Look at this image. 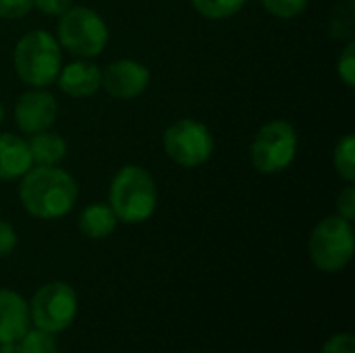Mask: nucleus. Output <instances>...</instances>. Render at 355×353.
<instances>
[{
    "instance_id": "nucleus-1",
    "label": "nucleus",
    "mask_w": 355,
    "mask_h": 353,
    "mask_svg": "<svg viewBox=\"0 0 355 353\" xmlns=\"http://www.w3.org/2000/svg\"><path fill=\"white\" fill-rule=\"evenodd\" d=\"M77 181L56 166H31L19 185L23 208L42 221H56L69 214L77 202Z\"/></svg>"
},
{
    "instance_id": "nucleus-2",
    "label": "nucleus",
    "mask_w": 355,
    "mask_h": 353,
    "mask_svg": "<svg viewBox=\"0 0 355 353\" xmlns=\"http://www.w3.org/2000/svg\"><path fill=\"white\" fill-rule=\"evenodd\" d=\"M108 206L116 214L121 223L127 225H137L148 221L158 202V189L154 177L137 166V164H127L123 166L110 183L108 191Z\"/></svg>"
},
{
    "instance_id": "nucleus-3",
    "label": "nucleus",
    "mask_w": 355,
    "mask_h": 353,
    "mask_svg": "<svg viewBox=\"0 0 355 353\" xmlns=\"http://www.w3.org/2000/svg\"><path fill=\"white\" fill-rule=\"evenodd\" d=\"M15 71L25 85L48 87L56 81L62 64L60 44L46 29H33L25 33L12 54Z\"/></svg>"
},
{
    "instance_id": "nucleus-4",
    "label": "nucleus",
    "mask_w": 355,
    "mask_h": 353,
    "mask_svg": "<svg viewBox=\"0 0 355 353\" xmlns=\"http://www.w3.org/2000/svg\"><path fill=\"white\" fill-rule=\"evenodd\" d=\"M308 252L312 264L322 273L343 270L355 252L354 227L339 214L322 218L310 233Z\"/></svg>"
},
{
    "instance_id": "nucleus-5",
    "label": "nucleus",
    "mask_w": 355,
    "mask_h": 353,
    "mask_svg": "<svg viewBox=\"0 0 355 353\" xmlns=\"http://www.w3.org/2000/svg\"><path fill=\"white\" fill-rule=\"evenodd\" d=\"M58 44L75 56H98L108 44L104 19L87 6H71L58 21Z\"/></svg>"
},
{
    "instance_id": "nucleus-6",
    "label": "nucleus",
    "mask_w": 355,
    "mask_h": 353,
    "mask_svg": "<svg viewBox=\"0 0 355 353\" xmlns=\"http://www.w3.org/2000/svg\"><path fill=\"white\" fill-rule=\"evenodd\" d=\"M77 293L62 281H52L40 287L29 302V320L35 329L58 335L77 318Z\"/></svg>"
},
{
    "instance_id": "nucleus-7",
    "label": "nucleus",
    "mask_w": 355,
    "mask_h": 353,
    "mask_svg": "<svg viewBox=\"0 0 355 353\" xmlns=\"http://www.w3.org/2000/svg\"><path fill=\"white\" fill-rule=\"evenodd\" d=\"M297 154V133L287 121L266 123L254 137L250 148L252 166L262 175L285 171Z\"/></svg>"
},
{
    "instance_id": "nucleus-8",
    "label": "nucleus",
    "mask_w": 355,
    "mask_h": 353,
    "mask_svg": "<svg viewBox=\"0 0 355 353\" xmlns=\"http://www.w3.org/2000/svg\"><path fill=\"white\" fill-rule=\"evenodd\" d=\"M162 144L166 156L185 169L202 166L214 152V137L210 129L196 119H179L168 125Z\"/></svg>"
},
{
    "instance_id": "nucleus-9",
    "label": "nucleus",
    "mask_w": 355,
    "mask_h": 353,
    "mask_svg": "<svg viewBox=\"0 0 355 353\" xmlns=\"http://www.w3.org/2000/svg\"><path fill=\"white\" fill-rule=\"evenodd\" d=\"M56 100L44 87H33L17 98L15 104V123L17 127L27 133L35 135L40 131H48L56 121Z\"/></svg>"
},
{
    "instance_id": "nucleus-10",
    "label": "nucleus",
    "mask_w": 355,
    "mask_h": 353,
    "mask_svg": "<svg viewBox=\"0 0 355 353\" xmlns=\"http://www.w3.org/2000/svg\"><path fill=\"white\" fill-rule=\"evenodd\" d=\"M150 79L152 75L146 64L131 58H123L110 62L106 71H102L100 87H104L106 94H110L116 100H131L148 89Z\"/></svg>"
},
{
    "instance_id": "nucleus-11",
    "label": "nucleus",
    "mask_w": 355,
    "mask_h": 353,
    "mask_svg": "<svg viewBox=\"0 0 355 353\" xmlns=\"http://www.w3.org/2000/svg\"><path fill=\"white\" fill-rule=\"evenodd\" d=\"M29 327V304L17 291L0 287V343H17Z\"/></svg>"
},
{
    "instance_id": "nucleus-12",
    "label": "nucleus",
    "mask_w": 355,
    "mask_h": 353,
    "mask_svg": "<svg viewBox=\"0 0 355 353\" xmlns=\"http://www.w3.org/2000/svg\"><path fill=\"white\" fill-rule=\"evenodd\" d=\"M58 87L73 98H87L100 89L102 83V71L98 64L89 60H75L69 62L64 69H60L58 77Z\"/></svg>"
},
{
    "instance_id": "nucleus-13",
    "label": "nucleus",
    "mask_w": 355,
    "mask_h": 353,
    "mask_svg": "<svg viewBox=\"0 0 355 353\" xmlns=\"http://www.w3.org/2000/svg\"><path fill=\"white\" fill-rule=\"evenodd\" d=\"M31 166L29 144L15 133H0V181L19 179Z\"/></svg>"
},
{
    "instance_id": "nucleus-14",
    "label": "nucleus",
    "mask_w": 355,
    "mask_h": 353,
    "mask_svg": "<svg viewBox=\"0 0 355 353\" xmlns=\"http://www.w3.org/2000/svg\"><path fill=\"white\" fill-rule=\"evenodd\" d=\"M116 225H119L116 214L108 204L102 202L89 204L79 214V231L89 239H106L108 235L114 233Z\"/></svg>"
},
{
    "instance_id": "nucleus-15",
    "label": "nucleus",
    "mask_w": 355,
    "mask_h": 353,
    "mask_svg": "<svg viewBox=\"0 0 355 353\" xmlns=\"http://www.w3.org/2000/svg\"><path fill=\"white\" fill-rule=\"evenodd\" d=\"M27 144H29L31 160L37 166H56L67 156V141L52 131H40L31 135V141Z\"/></svg>"
},
{
    "instance_id": "nucleus-16",
    "label": "nucleus",
    "mask_w": 355,
    "mask_h": 353,
    "mask_svg": "<svg viewBox=\"0 0 355 353\" xmlns=\"http://www.w3.org/2000/svg\"><path fill=\"white\" fill-rule=\"evenodd\" d=\"M333 162H335V171L341 179H345L347 183L355 181V137L352 133L343 135L339 139V144L335 146V154H333Z\"/></svg>"
},
{
    "instance_id": "nucleus-17",
    "label": "nucleus",
    "mask_w": 355,
    "mask_h": 353,
    "mask_svg": "<svg viewBox=\"0 0 355 353\" xmlns=\"http://www.w3.org/2000/svg\"><path fill=\"white\" fill-rule=\"evenodd\" d=\"M248 0H191L193 8L212 21H220V19H229L235 12H239L245 6Z\"/></svg>"
},
{
    "instance_id": "nucleus-18",
    "label": "nucleus",
    "mask_w": 355,
    "mask_h": 353,
    "mask_svg": "<svg viewBox=\"0 0 355 353\" xmlns=\"http://www.w3.org/2000/svg\"><path fill=\"white\" fill-rule=\"evenodd\" d=\"M21 353H58V343L52 333L42 329H27V333L17 341Z\"/></svg>"
},
{
    "instance_id": "nucleus-19",
    "label": "nucleus",
    "mask_w": 355,
    "mask_h": 353,
    "mask_svg": "<svg viewBox=\"0 0 355 353\" xmlns=\"http://www.w3.org/2000/svg\"><path fill=\"white\" fill-rule=\"evenodd\" d=\"M310 0H262L264 8L279 19H293L306 10Z\"/></svg>"
},
{
    "instance_id": "nucleus-20",
    "label": "nucleus",
    "mask_w": 355,
    "mask_h": 353,
    "mask_svg": "<svg viewBox=\"0 0 355 353\" xmlns=\"http://www.w3.org/2000/svg\"><path fill=\"white\" fill-rule=\"evenodd\" d=\"M337 71H339V77L343 79V83L347 87H354L355 85V44L349 40V44L343 48L341 56H339V62H337Z\"/></svg>"
},
{
    "instance_id": "nucleus-21",
    "label": "nucleus",
    "mask_w": 355,
    "mask_h": 353,
    "mask_svg": "<svg viewBox=\"0 0 355 353\" xmlns=\"http://www.w3.org/2000/svg\"><path fill=\"white\" fill-rule=\"evenodd\" d=\"M33 8V0H0L2 19H21Z\"/></svg>"
},
{
    "instance_id": "nucleus-22",
    "label": "nucleus",
    "mask_w": 355,
    "mask_h": 353,
    "mask_svg": "<svg viewBox=\"0 0 355 353\" xmlns=\"http://www.w3.org/2000/svg\"><path fill=\"white\" fill-rule=\"evenodd\" d=\"M320 353H355V339L349 333H339L333 335L324 345Z\"/></svg>"
},
{
    "instance_id": "nucleus-23",
    "label": "nucleus",
    "mask_w": 355,
    "mask_h": 353,
    "mask_svg": "<svg viewBox=\"0 0 355 353\" xmlns=\"http://www.w3.org/2000/svg\"><path fill=\"white\" fill-rule=\"evenodd\" d=\"M337 210H339V216H343L345 221H349V223L355 221V187L352 183L339 193Z\"/></svg>"
},
{
    "instance_id": "nucleus-24",
    "label": "nucleus",
    "mask_w": 355,
    "mask_h": 353,
    "mask_svg": "<svg viewBox=\"0 0 355 353\" xmlns=\"http://www.w3.org/2000/svg\"><path fill=\"white\" fill-rule=\"evenodd\" d=\"M17 248V233L10 223L0 221V258H6Z\"/></svg>"
},
{
    "instance_id": "nucleus-25",
    "label": "nucleus",
    "mask_w": 355,
    "mask_h": 353,
    "mask_svg": "<svg viewBox=\"0 0 355 353\" xmlns=\"http://www.w3.org/2000/svg\"><path fill=\"white\" fill-rule=\"evenodd\" d=\"M73 0H33V6L50 17H60L71 8Z\"/></svg>"
},
{
    "instance_id": "nucleus-26",
    "label": "nucleus",
    "mask_w": 355,
    "mask_h": 353,
    "mask_svg": "<svg viewBox=\"0 0 355 353\" xmlns=\"http://www.w3.org/2000/svg\"><path fill=\"white\" fill-rule=\"evenodd\" d=\"M0 353H21L17 343H0Z\"/></svg>"
},
{
    "instance_id": "nucleus-27",
    "label": "nucleus",
    "mask_w": 355,
    "mask_h": 353,
    "mask_svg": "<svg viewBox=\"0 0 355 353\" xmlns=\"http://www.w3.org/2000/svg\"><path fill=\"white\" fill-rule=\"evenodd\" d=\"M2 119H4V108H2V104H0V123H2Z\"/></svg>"
},
{
    "instance_id": "nucleus-28",
    "label": "nucleus",
    "mask_w": 355,
    "mask_h": 353,
    "mask_svg": "<svg viewBox=\"0 0 355 353\" xmlns=\"http://www.w3.org/2000/svg\"><path fill=\"white\" fill-rule=\"evenodd\" d=\"M196 353H200V352H196Z\"/></svg>"
}]
</instances>
